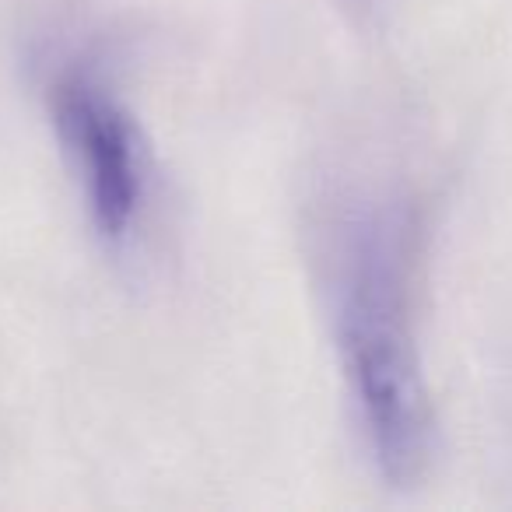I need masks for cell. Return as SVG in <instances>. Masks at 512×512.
Returning a JSON list of instances; mask_svg holds the SVG:
<instances>
[{"instance_id": "cell-1", "label": "cell", "mask_w": 512, "mask_h": 512, "mask_svg": "<svg viewBox=\"0 0 512 512\" xmlns=\"http://www.w3.org/2000/svg\"><path fill=\"white\" fill-rule=\"evenodd\" d=\"M418 211L407 200H369L348 214L337 242V334L362 407L369 446L390 484L421 481L432 460V400L411 327Z\"/></svg>"}, {"instance_id": "cell-2", "label": "cell", "mask_w": 512, "mask_h": 512, "mask_svg": "<svg viewBox=\"0 0 512 512\" xmlns=\"http://www.w3.org/2000/svg\"><path fill=\"white\" fill-rule=\"evenodd\" d=\"M53 123L85 179L95 228L109 242L130 235L144 200V144L134 116L92 71H64L50 88Z\"/></svg>"}]
</instances>
